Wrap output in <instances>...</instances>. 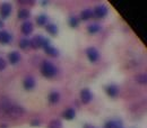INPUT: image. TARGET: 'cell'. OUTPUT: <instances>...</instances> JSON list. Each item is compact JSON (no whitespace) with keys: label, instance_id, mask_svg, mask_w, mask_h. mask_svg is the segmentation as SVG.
<instances>
[{"label":"cell","instance_id":"6da1fadb","mask_svg":"<svg viewBox=\"0 0 147 128\" xmlns=\"http://www.w3.org/2000/svg\"><path fill=\"white\" fill-rule=\"evenodd\" d=\"M25 115V109L20 106H17V105H11L7 111L5 112L3 116H7L9 118H13V119H17V118H20Z\"/></svg>","mask_w":147,"mask_h":128},{"label":"cell","instance_id":"7a4b0ae2","mask_svg":"<svg viewBox=\"0 0 147 128\" xmlns=\"http://www.w3.org/2000/svg\"><path fill=\"white\" fill-rule=\"evenodd\" d=\"M41 72L45 78H52L57 73V69L51 62L44 61L42 63V66H41Z\"/></svg>","mask_w":147,"mask_h":128},{"label":"cell","instance_id":"3957f363","mask_svg":"<svg viewBox=\"0 0 147 128\" xmlns=\"http://www.w3.org/2000/svg\"><path fill=\"white\" fill-rule=\"evenodd\" d=\"M44 40H45V38L43 36H41V35H38V36H35L32 40H30V46H32L33 48H41V47H43V44H44Z\"/></svg>","mask_w":147,"mask_h":128},{"label":"cell","instance_id":"277c9868","mask_svg":"<svg viewBox=\"0 0 147 128\" xmlns=\"http://www.w3.org/2000/svg\"><path fill=\"white\" fill-rule=\"evenodd\" d=\"M93 14L96 18H104L108 15V8L105 6H97Z\"/></svg>","mask_w":147,"mask_h":128},{"label":"cell","instance_id":"5b68a950","mask_svg":"<svg viewBox=\"0 0 147 128\" xmlns=\"http://www.w3.org/2000/svg\"><path fill=\"white\" fill-rule=\"evenodd\" d=\"M86 54H87V57H88V60L91 62H96L98 60V57H100L98 52H97V50L95 47H88L86 50Z\"/></svg>","mask_w":147,"mask_h":128},{"label":"cell","instance_id":"8992f818","mask_svg":"<svg viewBox=\"0 0 147 128\" xmlns=\"http://www.w3.org/2000/svg\"><path fill=\"white\" fill-rule=\"evenodd\" d=\"M11 13V6L9 3H2L0 6V16L1 18H7Z\"/></svg>","mask_w":147,"mask_h":128},{"label":"cell","instance_id":"52a82bcc","mask_svg":"<svg viewBox=\"0 0 147 128\" xmlns=\"http://www.w3.org/2000/svg\"><path fill=\"white\" fill-rule=\"evenodd\" d=\"M33 29H34L33 24L30 23V21H25V23L22 25V33H23L24 35H30V34H32V33H33Z\"/></svg>","mask_w":147,"mask_h":128},{"label":"cell","instance_id":"ba28073f","mask_svg":"<svg viewBox=\"0 0 147 128\" xmlns=\"http://www.w3.org/2000/svg\"><path fill=\"white\" fill-rule=\"evenodd\" d=\"M92 92L90 91L88 89H84L80 92V99L84 103H88L91 100H92Z\"/></svg>","mask_w":147,"mask_h":128},{"label":"cell","instance_id":"9c48e42d","mask_svg":"<svg viewBox=\"0 0 147 128\" xmlns=\"http://www.w3.org/2000/svg\"><path fill=\"white\" fill-rule=\"evenodd\" d=\"M24 88L26 89V90H33L34 88H35V80H34V78H32V76H27L25 80H24Z\"/></svg>","mask_w":147,"mask_h":128},{"label":"cell","instance_id":"30bf717a","mask_svg":"<svg viewBox=\"0 0 147 128\" xmlns=\"http://www.w3.org/2000/svg\"><path fill=\"white\" fill-rule=\"evenodd\" d=\"M8 61H9V63L10 64H17L19 61H20V55H19L18 52H11V53H9L8 54Z\"/></svg>","mask_w":147,"mask_h":128},{"label":"cell","instance_id":"8fae6325","mask_svg":"<svg viewBox=\"0 0 147 128\" xmlns=\"http://www.w3.org/2000/svg\"><path fill=\"white\" fill-rule=\"evenodd\" d=\"M11 40V35L6 31H0V44H8Z\"/></svg>","mask_w":147,"mask_h":128},{"label":"cell","instance_id":"7c38bea8","mask_svg":"<svg viewBox=\"0 0 147 128\" xmlns=\"http://www.w3.org/2000/svg\"><path fill=\"white\" fill-rule=\"evenodd\" d=\"M75 116H76V111L75 109L73 108H69V109L65 110L63 112H62V117L66 119V120H71L75 118Z\"/></svg>","mask_w":147,"mask_h":128},{"label":"cell","instance_id":"4fadbf2b","mask_svg":"<svg viewBox=\"0 0 147 128\" xmlns=\"http://www.w3.org/2000/svg\"><path fill=\"white\" fill-rule=\"evenodd\" d=\"M107 93H108V96L111 97V98H114V97H117L118 96V93H119V89H118V87L117 86H108L107 87Z\"/></svg>","mask_w":147,"mask_h":128},{"label":"cell","instance_id":"5bb4252c","mask_svg":"<svg viewBox=\"0 0 147 128\" xmlns=\"http://www.w3.org/2000/svg\"><path fill=\"white\" fill-rule=\"evenodd\" d=\"M44 51H45V53L49 55V56H52V57H55V56H58V55H59V51H58L55 47L51 46V45H49V46L44 47Z\"/></svg>","mask_w":147,"mask_h":128},{"label":"cell","instance_id":"9a60e30c","mask_svg":"<svg viewBox=\"0 0 147 128\" xmlns=\"http://www.w3.org/2000/svg\"><path fill=\"white\" fill-rule=\"evenodd\" d=\"M59 100H60V94H59V92H51V93L49 94V101H50V103L55 105L57 102H59Z\"/></svg>","mask_w":147,"mask_h":128},{"label":"cell","instance_id":"2e32d148","mask_svg":"<svg viewBox=\"0 0 147 128\" xmlns=\"http://www.w3.org/2000/svg\"><path fill=\"white\" fill-rule=\"evenodd\" d=\"M92 17H93V11L91 9H85V10H83L80 13V18L83 19V20H88V19L92 18Z\"/></svg>","mask_w":147,"mask_h":128},{"label":"cell","instance_id":"e0dca14e","mask_svg":"<svg viewBox=\"0 0 147 128\" xmlns=\"http://www.w3.org/2000/svg\"><path fill=\"white\" fill-rule=\"evenodd\" d=\"M31 13L27 9H19L18 10V18L19 19H27L30 18Z\"/></svg>","mask_w":147,"mask_h":128},{"label":"cell","instance_id":"ac0fdd59","mask_svg":"<svg viewBox=\"0 0 147 128\" xmlns=\"http://www.w3.org/2000/svg\"><path fill=\"white\" fill-rule=\"evenodd\" d=\"M47 32L51 35H57L58 34V27L55 24H50V25H47Z\"/></svg>","mask_w":147,"mask_h":128},{"label":"cell","instance_id":"d6986e66","mask_svg":"<svg viewBox=\"0 0 147 128\" xmlns=\"http://www.w3.org/2000/svg\"><path fill=\"white\" fill-rule=\"evenodd\" d=\"M100 29H101V26L98 24H92L87 28V31H88L90 34H96L97 32H100Z\"/></svg>","mask_w":147,"mask_h":128},{"label":"cell","instance_id":"ffe728a7","mask_svg":"<svg viewBox=\"0 0 147 128\" xmlns=\"http://www.w3.org/2000/svg\"><path fill=\"white\" fill-rule=\"evenodd\" d=\"M36 23L38 26H45L48 23V17L45 15H40L36 18Z\"/></svg>","mask_w":147,"mask_h":128},{"label":"cell","instance_id":"44dd1931","mask_svg":"<svg viewBox=\"0 0 147 128\" xmlns=\"http://www.w3.org/2000/svg\"><path fill=\"white\" fill-rule=\"evenodd\" d=\"M49 128H62V124H61L60 120L55 119V120H51V121H50Z\"/></svg>","mask_w":147,"mask_h":128},{"label":"cell","instance_id":"7402d4cb","mask_svg":"<svg viewBox=\"0 0 147 128\" xmlns=\"http://www.w3.org/2000/svg\"><path fill=\"white\" fill-rule=\"evenodd\" d=\"M19 47L23 48V50L30 47V39H26V38L20 39V42H19Z\"/></svg>","mask_w":147,"mask_h":128},{"label":"cell","instance_id":"603a6c76","mask_svg":"<svg viewBox=\"0 0 147 128\" xmlns=\"http://www.w3.org/2000/svg\"><path fill=\"white\" fill-rule=\"evenodd\" d=\"M136 81H137V82H139V83H142V84H146L147 83V75L146 74H140V75H138V76L136 78Z\"/></svg>","mask_w":147,"mask_h":128},{"label":"cell","instance_id":"cb8c5ba5","mask_svg":"<svg viewBox=\"0 0 147 128\" xmlns=\"http://www.w3.org/2000/svg\"><path fill=\"white\" fill-rule=\"evenodd\" d=\"M78 24H79V21H78V19L76 18V17H70V19H69V25L71 27H77Z\"/></svg>","mask_w":147,"mask_h":128},{"label":"cell","instance_id":"d4e9b609","mask_svg":"<svg viewBox=\"0 0 147 128\" xmlns=\"http://www.w3.org/2000/svg\"><path fill=\"white\" fill-rule=\"evenodd\" d=\"M6 68H7V62L2 57H0V71H3Z\"/></svg>","mask_w":147,"mask_h":128},{"label":"cell","instance_id":"484cf974","mask_svg":"<svg viewBox=\"0 0 147 128\" xmlns=\"http://www.w3.org/2000/svg\"><path fill=\"white\" fill-rule=\"evenodd\" d=\"M105 128H120V126L117 125V124L113 123V121H109V123L105 124Z\"/></svg>","mask_w":147,"mask_h":128},{"label":"cell","instance_id":"4316f807","mask_svg":"<svg viewBox=\"0 0 147 128\" xmlns=\"http://www.w3.org/2000/svg\"><path fill=\"white\" fill-rule=\"evenodd\" d=\"M31 125H32V126H40L41 124H40V121H38V120H33Z\"/></svg>","mask_w":147,"mask_h":128},{"label":"cell","instance_id":"83f0119b","mask_svg":"<svg viewBox=\"0 0 147 128\" xmlns=\"http://www.w3.org/2000/svg\"><path fill=\"white\" fill-rule=\"evenodd\" d=\"M2 27H3V21L0 19V28H2Z\"/></svg>","mask_w":147,"mask_h":128},{"label":"cell","instance_id":"f1b7e54d","mask_svg":"<svg viewBox=\"0 0 147 128\" xmlns=\"http://www.w3.org/2000/svg\"><path fill=\"white\" fill-rule=\"evenodd\" d=\"M84 128H94L93 126H91V125H85V127Z\"/></svg>","mask_w":147,"mask_h":128}]
</instances>
